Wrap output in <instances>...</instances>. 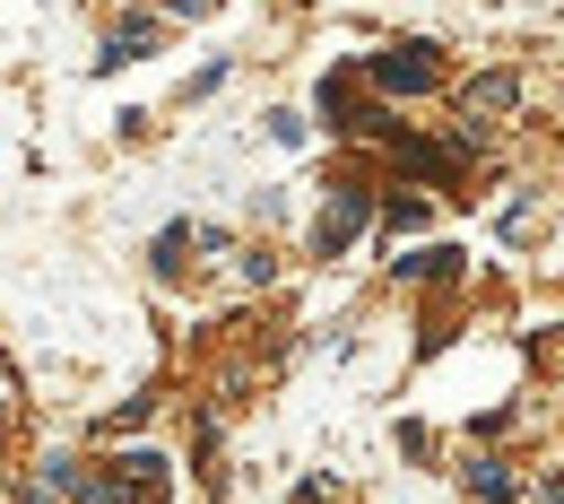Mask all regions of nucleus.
Returning <instances> with one entry per match:
<instances>
[{
  "instance_id": "obj_7",
  "label": "nucleus",
  "mask_w": 564,
  "mask_h": 504,
  "mask_svg": "<svg viewBox=\"0 0 564 504\" xmlns=\"http://www.w3.org/2000/svg\"><path fill=\"white\" fill-rule=\"evenodd\" d=\"M373 217H382L391 235H409V226H425V201H417V192H391V201H382Z\"/></svg>"
},
{
  "instance_id": "obj_8",
  "label": "nucleus",
  "mask_w": 564,
  "mask_h": 504,
  "mask_svg": "<svg viewBox=\"0 0 564 504\" xmlns=\"http://www.w3.org/2000/svg\"><path fill=\"white\" fill-rule=\"evenodd\" d=\"M192 244H200L192 226H165V235H156V270H183V253H192Z\"/></svg>"
},
{
  "instance_id": "obj_1",
  "label": "nucleus",
  "mask_w": 564,
  "mask_h": 504,
  "mask_svg": "<svg viewBox=\"0 0 564 504\" xmlns=\"http://www.w3.org/2000/svg\"><path fill=\"white\" fill-rule=\"evenodd\" d=\"M356 78H373V96H434V87H443V53H434V44H391V53H373Z\"/></svg>"
},
{
  "instance_id": "obj_5",
  "label": "nucleus",
  "mask_w": 564,
  "mask_h": 504,
  "mask_svg": "<svg viewBox=\"0 0 564 504\" xmlns=\"http://www.w3.org/2000/svg\"><path fill=\"white\" fill-rule=\"evenodd\" d=\"M460 270H469L460 244H425V253H400V261H391V279H409V288H417V279H460Z\"/></svg>"
},
{
  "instance_id": "obj_2",
  "label": "nucleus",
  "mask_w": 564,
  "mask_h": 504,
  "mask_svg": "<svg viewBox=\"0 0 564 504\" xmlns=\"http://www.w3.org/2000/svg\"><path fill=\"white\" fill-rule=\"evenodd\" d=\"M365 226H373V183H330V210L313 217V253H322V261L348 253Z\"/></svg>"
},
{
  "instance_id": "obj_6",
  "label": "nucleus",
  "mask_w": 564,
  "mask_h": 504,
  "mask_svg": "<svg viewBox=\"0 0 564 504\" xmlns=\"http://www.w3.org/2000/svg\"><path fill=\"white\" fill-rule=\"evenodd\" d=\"M140 53H156V18H122V26H113V44H105V53H96V71H122V62H140Z\"/></svg>"
},
{
  "instance_id": "obj_3",
  "label": "nucleus",
  "mask_w": 564,
  "mask_h": 504,
  "mask_svg": "<svg viewBox=\"0 0 564 504\" xmlns=\"http://www.w3.org/2000/svg\"><path fill=\"white\" fill-rule=\"evenodd\" d=\"M521 105V71H478L460 78V114H478V122H503Z\"/></svg>"
},
{
  "instance_id": "obj_4",
  "label": "nucleus",
  "mask_w": 564,
  "mask_h": 504,
  "mask_svg": "<svg viewBox=\"0 0 564 504\" xmlns=\"http://www.w3.org/2000/svg\"><path fill=\"white\" fill-rule=\"evenodd\" d=\"M460 487H469L478 504H521V479H512L495 452H469V461H460Z\"/></svg>"
}]
</instances>
